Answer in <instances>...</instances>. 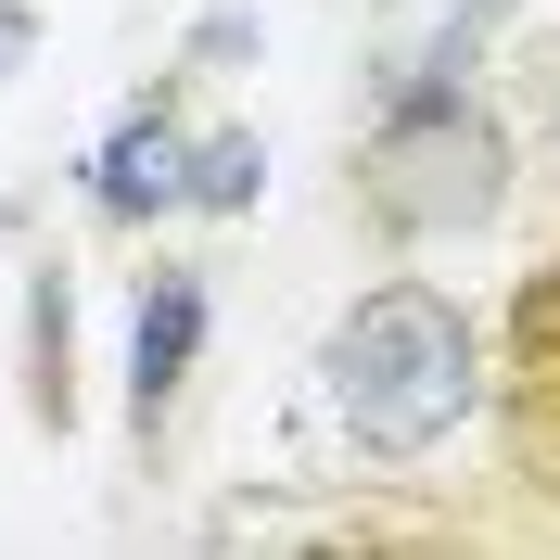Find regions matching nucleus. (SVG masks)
Here are the masks:
<instances>
[{"label": "nucleus", "mask_w": 560, "mask_h": 560, "mask_svg": "<svg viewBox=\"0 0 560 560\" xmlns=\"http://www.w3.org/2000/svg\"><path fill=\"white\" fill-rule=\"evenodd\" d=\"M318 395L345 420L357 458H420L446 446L458 408H471V318L433 293V280H383L331 318V357H318Z\"/></svg>", "instance_id": "f257e3e1"}, {"label": "nucleus", "mask_w": 560, "mask_h": 560, "mask_svg": "<svg viewBox=\"0 0 560 560\" xmlns=\"http://www.w3.org/2000/svg\"><path fill=\"white\" fill-rule=\"evenodd\" d=\"M357 191H370L383 230H471V217L510 191V153H497V128L458 103V90H408V103L383 115V140H370Z\"/></svg>", "instance_id": "f03ea898"}, {"label": "nucleus", "mask_w": 560, "mask_h": 560, "mask_svg": "<svg viewBox=\"0 0 560 560\" xmlns=\"http://www.w3.org/2000/svg\"><path fill=\"white\" fill-rule=\"evenodd\" d=\"M90 205H103V217H166V205H191V140H178L166 103H128V115L103 128V153H90Z\"/></svg>", "instance_id": "7ed1b4c3"}, {"label": "nucleus", "mask_w": 560, "mask_h": 560, "mask_svg": "<svg viewBox=\"0 0 560 560\" xmlns=\"http://www.w3.org/2000/svg\"><path fill=\"white\" fill-rule=\"evenodd\" d=\"M191 357H205V280H191V268H153V280H140V318H128V408H140V433L178 408Z\"/></svg>", "instance_id": "20e7f679"}, {"label": "nucleus", "mask_w": 560, "mask_h": 560, "mask_svg": "<svg viewBox=\"0 0 560 560\" xmlns=\"http://www.w3.org/2000/svg\"><path fill=\"white\" fill-rule=\"evenodd\" d=\"M255 191H268V140H255V128L191 140V205H205V217H243Z\"/></svg>", "instance_id": "39448f33"}, {"label": "nucleus", "mask_w": 560, "mask_h": 560, "mask_svg": "<svg viewBox=\"0 0 560 560\" xmlns=\"http://www.w3.org/2000/svg\"><path fill=\"white\" fill-rule=\"evenodd\" d=\"M523 383L560 395V280H535V293H523Z\"/></svg>", "instance_id": "423d86ee"}, {"label": "nucleus", "mask_w": 560, "mask_h": 560, "mask_svg": "<svg viewBox=\"0 0 560 560\" xmlns=\"http://www.w3.org/2000/svg\"><path fill=\"white\" fill-rule=\"evenodd\" d=\"M38 420H65V280H38Z\"/></svg>", "instance_id": "0eeeda50"}, {"label": "nucleus", "mask_w": 560, "mask_h": 560, "mask_svg": "<svg viewBox=\"0 0 560 560\" xmlns=\"http://www.w3.org/2000/svg\"><path fill=\"white\" fill-rule=\"evenodd\" d=\"M26 65V0H0V77Z\"/></svg>", "instance_id": "6e6552de"}]
</instances>
